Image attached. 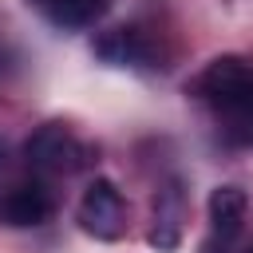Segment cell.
Segmentation results:
<instances>
[{
  "mask_svg": "<svg viewBox=\"0 0 253 253\" xmlns=\"http://www.w3.org/2000/svg\"><path fill=\"white\" fill-rule=\"evenodd\" d=\"M178 233H182V194H178V190H166L162 202H158V210H154L150 245L174 249V245H178Z\"/></svg>",
  "mask_w": 253,
  "mask_h": 253,
  "instance_id": "7",
  "label": "cell"
},
{
  "mask_svg": "<svg viewBox=\"0 0 253 253\" xmlns=\"http://www.w3.org/2000/svg\"><path fill=\"white\" fill-rule=\"evenodd\" d=\"M0 162H4V142H0Z\"/></svg>",
  "mask_w": 253,
  "mask_h": 253,
  "instance_id": "10",
  "label": "cell"
},
{
  "mask_svg": "<svg viewBox=\"0 0 253 253\" xmlns=\"http://www.w3.org/2000/svg\"><path fill=\"white\" fill-rule=\"evenodd\" d=\"M95 51H99L107 63H142V59H146V43H142V36H138L134 28H115V32H107V36L95 43Z\"/></svg>",
  "mask_w": 253,
  "mask_h": 253,
  "instance_id": "8",
  "label": "cell"
},
{
  "mask_svg": "<svg viewBox=\"0 0 253 253\" xmlns=\"http://www.w3.org/2000/svg\"><path fill=\"white\" fill-rule=\"evenodd\" d=\"M79 225L99 237V241H115L126 225V202L119 194V186L111 178H95L83 198H79Z\"/></svg>",
  "mask_w": 253,
  "mask_h": 253,
  "instance_id": "3",
  "label": "cell"
},
{
  "mask_svg": "<svg viewBox=\"0 0 253 253\" xmlns=\"http://www.w3.org/2000/svg\"><path fill=\"white\" fill-rule=\"evenodd\" d=\"M190 91L213 107L229 130L253 134V59L245 55H217L202 67V75L190 83Z\"/></svg>",
  "mask_w": 253,
  "mask_h": 253,
  "instance_id": "1",
  "label": "cell"
},
{
  "mask_svg": "<svg viewBox=\"0 0 253 253\" xmlns=\"http://www.w3.org/2000/svg\"><path fill=\"white\" fill-rule=\"evenodd\" d=\"M24 158H28V166L40 170V174H75L79 166H87L91 150L75 138L71 126H63V123H43V126H36V130L28 134Z\"/></svg>",
  "mask_w": 253,
  "mask_h": 253,
  "instance_id": "2",
  "label": "cell"
},
{
  "mask_svg": "<svg viewBox=\"0 0 253 253\" xmlns=\"http://www.w3.org/2000/svg\"><path fill=\"white\" fill-rule=\"evenodd\" d=\"M245 210H249V198L241 186H217L210 194V225H213V237H225L233 241L245 225Z\"/></svg>",
  "mask_w": 253,
  "mask_h": 253,
  "instance_id": "5",
  "label": "cell"
},
{
  "mask_svg": "<svg viewBox=\"0 0 253 253\" xmlns=\"http://www.w3.org/2000/svg\"><path fill=\"white\" fill-rule=\"evenodd\" d=\"M202 253H229V241H225V237H210V241L202 245Z\"/></svg>",
  "mask_w": 253,
  "mask_h": 253,
  "instance_id": "9",
  "label": "cell"
},
{
  "mask_svg": "<svg viewBox=\"0 0 253 253\" xmlns=\"http://www.w3.org/2000/svg\"><path fill=\"white\" fill-rule=\"evenodd\" d=\"M55 202L40 182H16L0 190V225L8 229H28V225H43L51 217Z\"/></svg>",
  "mask_w": 253,
  "mask_h": 253,
  "instance_id": "4",
  "label": "cell"
},
{
  "mask_svg": "<svg viewBox=\"0 0 253 253\" xmlns=\"http://www.w3.org/2000/svg\"><path fill=\"white\" fill-rule=\"evenodd\" d=\"M55 28H91L111 0H32Z\"/></svg>",
  "mask_w": 253,
  "mask_h": 253,
  "instance_id": "6",
  "label": "cell"
}]
</instances>
